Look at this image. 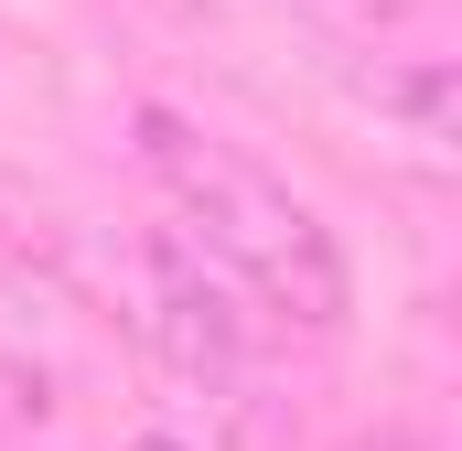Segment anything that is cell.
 <instances>
[{
    "label": "cell",
    "mask_w": 462,
    "mask_h": 451,
    "mask_svg": "<svg viewBox=\"0 0 462 451\" xmlns=\"http://www.w3.org/2000/svg\"><path fill=\"white\" fill-rule=\"evenodd\" d=\"M140 161L172 194L183 247L226 280L258 323L345 334V247H334V226L312 216L269 161H247L236 140L194 129L183 108H140Z\"/></svg>",
    "instance_id": "1"
},
{
    "label": "cell",
    "mask_w": 462,
    "mask_h": 451,
    "mask_svg": "<svg viewBox=\"0 0 462 451\" xmlns=\"http://www.w3.org/2000/svg\"><path fill=\"white\" fill-rule=\"evenodd\" d=\"M140 323H151V344L205 387V398H226L236 419L258 409V312L236 301L226 280L183 247V236H151V258H140Z\"/></svg>",
    "instance_id": "2"
},
{
    "label": "cell",
    "mask_w": 462,
    "mask_h": 451,
    "mask_svg": "<svg viewBox=\"0 0 462 451\" xmlns=\"http://www.w3.org/2000/svg\"><path fill=\"white\" fill-rule=\"evenodd\" d=\"M355 97H365L376 118H398L409 140H430V151H441V140H452V118H462V76H452V54H398V65L376 54V65H355Z\"/></svg>",
    "instance_id": "3"
},
{
    "label": "cell",
    "mask_w": 462,
    "mask_h": 451,
    "mask_svg": "<svg viewBox=\"0 0 462 451\" xmlns=\"http://www.w3.org/2000/svg\"><path fill=\"white\" fill-rule=\"evenodd\" d=\"M291 11H301L323 43H345V54L355 43H398V32H409V43L441 32V0H291Z\"/></svg>",
    "instance_id": "4"
},
{
    "label": "cell",
    "mask_w": 462,
    "mask_h": 451,
    "mask_svg": "<svg viewBox=\"0 0 462 451\" xmlns=\"http://www.w3.org/2000/svg\"><path fill=\"white\" fill-rule=\"evenodd\" d=\"M65 409V376H54V354L32 323H0V430H43Z\"/></svg>",
    "instance_id": "5"
},
{
    "label": "cell",
    "mask_w": 462,
    "mask_h": 451,
    "mask_svg": "<svg viewBox=\"0 0 462 451\" xmlns=\"http://www.w3.org/2000/svg\"><path fill=\"white\" fill-rule=\"evenodd\" d=\"M129 451H183V441H162V430H151V441H129Z\"/></svg>",
    "instance_id": "6"
},
{
    "label": "cell",
    "mask_w": 462,
    "mask_h": 451,
    "mask_svg": "<svg viewBox=\"0 0 462 451\" xmlns=\"http://www.w3.org/2000/svg\"><path fill=\"white\" fill-rule=\"evenodd\" d=\"M376 451H409V441H376Z\"/></svg>",
    "instance_id": "7"
}]
</instances>
